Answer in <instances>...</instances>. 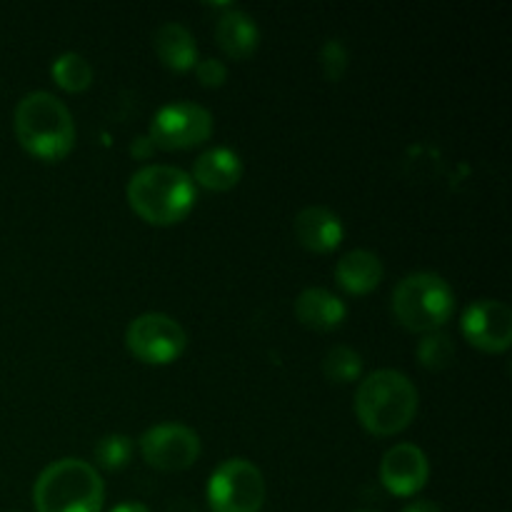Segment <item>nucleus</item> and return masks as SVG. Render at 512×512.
<instances>
[{"mask_svg": "<svg viewBox=\"0 0 512 512\" xmlns=\"http://www.w3.org/2000/svg\"><path fill=\"white\" fill-rule=\"evenodd\" d=\"M15 138L25 153L43 163H58L73 150L75 123L63 100L45 90L23 95L13 113Z\"/></svg>", "mask_w": 512, "mask_h": 512, "instance_id": "f257e3e1", "label": "nucleus"}, {"mask_svg": "<svg viewBox=\"0 0 512 512\" xmlns=\"http://www.w3.org/2000/svg\"><path fill=\"white\" fill-rule=\"evenodd\" d=\"M128 205L150 225H175L195 208L198 190L185 170L173 165H145L128 180Z\"/></svg>", "mask_w": 512, "mask_h": 512, "instance_id": "f03ea898", "label": "nucleus"}, {"mask_svg": "<svg viewBox=\"0 0 512 512\" xmlns=\"http://www.w3.org/2000/svg\"><path fill=\"white\" fill-rule=\"evenodd\" d=\"M355 413L360 425L378 438L398 435L418 413V390L398 370H375L355 393Z\"/></svg>", "mask_w": 512, "mask_h": 512, "instance_id": "7ed1b4c3", "label": "nucleus"}, {"mask_svg": "<svg viewBox=\"0 0 512 512\" xmlns=\"http://www.w3.org/2000/svg\"><path fill=\"white\" fill-rule=\"evenodd\" d=\"M105 485L98 470L78 458L50 463L38 475L33 503L38 512H100Z\"/></svg>", "mask_w": 512, "mask_h": 512, "instance_id": "20e7f679", "label": "nucleus"}, {"mask_svg": "<svg viewBox=\"0 0 512 512\" xmlns=\"http://www.w3.org/2000/svg\"><path fill=\"white\" fill-rule=\"evenodd\" d=\"M455 310V293L438 273H413L393 290V313L413 333H435Z\"/></svg>", "mask_w": 512, "mask_h": 512, "instance_id": "39448f33", "label": "nucleus"}, {"mask_svg": "<svg viewBox=\"0 0 512 512\" xmlns=\"http://www.w3.org/2000/svg\"><path fill=\"white\" fill-rule=\"evenodd\" d=\"M263 503V473L250 460H225L210 475L208 505L213 512H260Z\"/></svg>", "mask_w": 512, "mask_h": 512, "instance_id": "423d86ee", "label": "nucleus"}, {"mask_svg": "<svg viewBox=\"0 0 512 512\" xmlns=\"http://www.w3.org/2000/svg\"><path fill=\"white\" fill-rule=\"evenodd\" d=\"M125 345L130 353L148 365H170L188 348L183 325L165 313L138 315L125 330Z\"/></svg>", "mask_w": 512, "mask_h": 512, "instance_id": "0eeeda50", "label": "nucleus"}, {"mask_svg": "<svg viewBox=\"0 0 512 512\" xmlns=\"http://www.w3.org/2000/svg\"><path fill=\"white\" fill-rule=\"evenodd\" d=\"M213 135V115L203 105L170 103L150 120V143L160 150H188L203 145Z\"/></svg>", "mask_w": 512, "mask_h": 512, "instance_id": "6e6552de", "label": "nucleus"}, {"mask_svg": "<svg viewBox=\"0 0 512 512\" xmlns=\"http://www.w3.org/2000/svg\"><path fill=\"white\" fill-rule=\"evenodd\" d=\"M143 460L163 473L188 470L200 458V438L193 428L180 423L153 425L140 438Z\"/></svg>", "mask_w": 512, "mask_h": 512, "instance_id": "1a4fd4ad", "label": "nucleus"}, {"mask_svg": "<svg viewBox=\"0 0 512 512\" xmlns=\"http://www.w3.org/2000/svg\"><path fill=\"white\" fill-rule=\"evenodd\" d=\"M460 330L483 353H505L512 343V313L500 300H475L465 308Z\"/></svg>", "mask_w": 512, "mask_h": 512, "instance_id": "9d476101", "label": "nucleus"}, {"mask_svg": "<svg viewBox=\"0 0 512 512\" xmlns=\"http://www.w3.org/2000/svg\"><path fill=\"white\" fill-rule=\"evenodd\" d=\"M430 463L423 450L413 443H400L383 455L380 480L385 490L398 498H413L428 485Z\"/></svg>", "mask_w": 512, "mask_h": 512, "instance_id": "9b49d317", "label": "nucleus"}, {"mask_svg": "<svg viewBox=\"0 0 512 512\" xmlns=\"http://www.w3.org/2000/svg\"><path fill=\"white\" fill-rule=\"evenodd\" d=\"M293 233L298 243L310 253H333L343 243L345 228L338 213L323 205H310L303 208L293 220Z\"/></svg>", "mask_w": 512, "mask_h": 512, "instance_id": "f8f14e48", "label": "nucleus"}, {"mask_svg": "<svg viewBox=\"0 0 512 512\" xmlns=\"http://www.w3.org/2000/svg\"><path fill=\"white\" fill-rule=\"evenodd\" d=\"M215 40L228 58L248 60L260 45V28L248 13L230 5L215 23Z\"/></svg>", "mask_w": 512, "mask_h": 512, "instance_id": "ddd939ff", "label": "nucleus"}, {"mask_svg": "<svg viewBox=\"0 0 512 512\" xmlns=\"http://www.w3.org/2000/svg\"><path fill=\"white\" fill-rule=\"evenodd\" d=\"M243 178V160L230 148H210L193 163V183L205 190L225 193L233 190Z\"/></svg>", "mask_w": 512, "mask_h": 512, "instance_id": "4468645a", "label": "nucleus"}, {"mask_svg": "<svg viewBox=\"0 0 512 512\" xmlns=\"http://www.w3.org/2000/svg\"><path fill=\"white\" fill-rule=\"evenodd\" d=\"M348 308L338 295H333L325 288H305L295 300V318L300 325L318 333H328L343 325Z\"/></svg>", "mask_w": 512, "mask_h": 512, "instance_id": "2eb2a0df", "label": "nucleus"}, {"mask_svg": "<svg viewBox=\"0 0 512 512\" xmlns=\"http://www.w3.org/2000/svg\"><path fill=\"white\" fill-rule=\"evenodd\" d=\"M383 280V263L370 250H350L335 265V283L348 295H368Z\"/></svg>", "mask_w": 512, "mask_h": 512, "instance_id": "dca6fc26", "label": "nucleus"}, {"mask_svg": "<svg viewBox=\"0 0 512 512\" xmlns=\"http://www.w3.org/2000/svg\"><path fill=\"white\" fill-rule=\"evenodd\" d=\"M153 48L160 63L175 73H188L198 65V45L193 33L180 23H163L153 35Z\"/></svg>", "mask_w": 512, "mask_h": 512, "instance_id": "f3484780", "label": "nucleus"}, {"mask_svg": "<svg viewBox=\"0 0 512 512\" xmlns=\"http://www.w3.org/2000/svg\"><path fill=\"white\" fill-rule=\"evenodd\" d=\"M55 85H60L68 93H83L93 85V65L80 53H63L50 65Z\"/></svg>", "mask_w": 512, "mask_h": 512, "instance_id": "a211bd4d", "label": "nucleus"}, {"mask_svg": "<svg viewBox=\"0 0 512 512\" xmlns=\"http://www.w3.org/2000/svg\"><path fill=\"white\" fill-rule=\"evenodd\" d=\"M323 373L330 383H355L363 375V358H360L358 350L348 348V345H335L325 353Z\"/></svg>", "mask_w": 512, "mask_h": 512, "instance_id": "6ab92c4d", "label": "nucleus"}, {"mask_svg": "<svg viewBox=\"0 0 512 512\" xmlns=\"http://www.w3.org/2000/svg\"><path fill=\"white\" fill-rule=\"evenodd\" d=\"M130 455H133V440L128 435L110 433L95 443L93 458L95 465L103 470H120L130 463Z\"/></svg>", "mask_w": 512, "mask_h": 512, "instance_id": "aec40b11", "label": "nucleus"}, {"mask_svg": "<svg viewBox=\"0 0 512 512\" xmlns=\"http://www.w3.org/2000/svg\"><path fill=\"white\" fill-rule=\"evenodd\" d=\"M455 343L448 333L435 330L418 343V363L428 370H443L453 363Z\"/></svg>", "mask_w": 512, "mask_h": 512, "instance_id": "412c9836", "label": "nucleus"}, {"mask_svg": "<svg viewBox=\"0 0 512 512\" xmlns=\"http://www.w3.org/2000/svg\"><path fill=\"white\" fill-rule=\"evenodd\" d=\"M320 65H323V73L330 83H338L340 78L348 70V50L340 40H328L320 50Z\"/></svg>", "mask_w": 512, "mask_h": 512, "instance_id": "4be33fe9", "label": "nucleus"}, {"mask_svg": "<svg viewBox=\"0 0 512 512\" xmlns=\"http://www.w3.org/2000/svg\"><path fill=\"white\" fill-rule=\"evenodd\" d=\"M195 78L200 80L203 88H220V85L228 80V68H225L223 60H215V58H205L198 60L195 65Z\"/></svg>", "mask_w": 512, "mask_h": 512, "instance_id": "5701e85b", "label": "nucleus"}, {"mask_svg": "<svg viewBox=\"0 0 512 512\" xmlns=\"http://www.w3.org/2000/svg\"><path fill=\"white\" fill-rule=\"evenodd\" d=\"M403 512H443V508L433 500H413V503L405 505Z\"/></svg>", "mask_w": 512, "mask_h": 512, "instance_id": "b1692460", "label": "nucleus"}, {"mask_svg": "<svg viewBox=\"0 0 512 512\" xmlns=\"http://www.w3.org/2000/svg\"><path fill=\"white\" fill-rule=\"evenodd\" d=\"M110 512H153V510L145 508L143 503H120V505H115Z\"/></svg>", "mask_w": 512, "mask_h": 512, "instance_id": "393cba45", "label": "nucleus"}, {"mask_svg": "<svg viewBox=\"0 0 512 512\" xmlns=\"http://www.w3.org/2000/svg\"><path fill=\"white\" fill-rule=\"evenodd\" d=\"M145 143H148V138H138V140H133V145H130V153L138 155V158H145V155H148L150 150H153V148H143Z\"/></svg>", "mask_w": 512, "mask_h": 512, "instance_id": "a878e982", "label": "nucleus"}, {"mask_svg": "<svg viewBox=\"0 0 512 512\" xmlns=\"http://www.w3.org/2000/svg\"><path fill=\"white\" fill-rule=\"evenodd\" d=\"M358 512H378V510H358Z\"/></svg>", "mask_w": 512, "mask_h": 512, "instance_id": "bb28decb", "label": "nucleus"}]
</instances>
